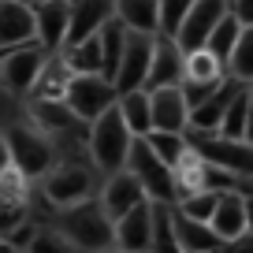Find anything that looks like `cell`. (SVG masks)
<instances>
[{"label": "cell", "instance_id": "d6a6232c", "mask_svg": "<svg viewBox=\"0 0 253 253\" xmlns=\"http://www.w3.org/2000/svg\"><path fill=\"white\" fill-rule=\"evenodd\" d=\"M190 4L194 0H157V15H160V34L164 38H175L182 26V19H186Z\"/></svg>", "mask_w": 253, "mask_h": 253}, {"label": "cell", "instance_id": "f1b7e54d", "mask_svg": "<svg viewBox=\"0 0 253 253\" xmlns=\"http://www.w3.org/2000/svg\"><path fill=\"white\" fill-rule=\"evenodd\" d=\"M145 145H149L168 168H175L190 142H186V134H179V130H149V134H145Z\"/></svg>", "mask_w": 253, "mask_h": 253}, {"label": "cell", "instance_id": "7a4b0ae2", "mask_svg": "<svg viewBox=\"0 0 253 253\" xmlns=\"http://www.w3.org/2000/svg\"><path fill=\"white\" fill-rule=\"evenodd\" d=\"M130 145H134V134L126 130L123 116L116 108H108L104 116H97L89 123V157H93V168H101L104 175L123 171Z\"/></svg>", "mask_w": 253, "mask_h": 253}, {"label": "cell", "instance_id": "cb8c5ba5", "mask_svg": "<svg viewBox=\"0 0 253 253\" xmlns=\"http://www.w3.org/2000/svg\"><path fill=\"white\" fill-rule=\"evenodd\" d=\"M116 112L123 116L126 130L134 138H145L153 130V112H149V93L145 89H130V93L116 97Z\"/></svg>", "mask_w": 253, "mask_h": 253}, {"label": "cell", "instance_id": "8992f818", "mask_svg": "<svg viewBox=\"0 0 253 253\" xmlns=\"http://www.w3.org/2000/svg\"><path fill=\"white\" fill-rule=\"evenodd\" d=\"M116 86L104 75H71L63 104L79 123H93L97 116H104L108 108H116Z\"/></svg>", "mask_w": 253, "mask_h": 253}, {"label": "cell", "instance_id": "9a60e30c", "mask_svg": "<svg viewBox=\"0 0 253 253\" xmlns=\"http://www.w3.org/2000/svg\"><path fill=\"white\" fill-rule=\"evenodd\" d=\"M142 201H149V198H145L142 182L126 171V168L108 175V182H104V190H101V209H104V216H108V220H119L123 212L138 209Z\"/></svg>", "mask_w": 253, "mask_h": 253}, {"label": "cell", "instance_id": "5b68a950", "mask_svg": "<svg viewBox=\"0 0 253 253\" xmlns=\"http://www.w3.org/2000/svg\"><path fill=\"white\" fill-rule=\"evenodd\" d=\"M186 138L205 164L220 168V171L235 175V179H253V145L250 142L223 138V134H201V130H194V134L186 130Z\"/></svg>", "mask_w": 253, "mask_h": 253}, {"label": "cell", "instance_id": "74e56055", "mask_svg": "<svg viewBox=\"0 0 253 253\" xmlns=\"http://www.w3.org/2000/svg\"><path fill=\"white\" fill-rule=\"evenodd\" d=\"M11 168V157H8V138H4V130H0V175Z\"/></svg>", "mask_w": 253, "mask_h": 253}, {"label": "cell", "instance_id": "2e32d148", "mask_svg": "<svg viewBox=\"0 0 253 253\" xmlns=\"http://www.w3.org/2000/svg\"><path fill=\"white\" fill-rule=\"evenodd\" d=\"M149 112H153V130H190V104L179 86H164L149 93Z\"/></svg>", "mask_w": 253, "mask_h": 253}, {"label": "cell", "instance_id": "4fadbf2b", "mask_svg": "<svg viewBox=\"0 0 253 253\" xmlns=\"http://www.w3.org/2000/svg\"><path fill=\"white\" fill-rule=\"evenodd\" d=\"M67 23H71V11H67V0H41L34 4V38L45 52H60L67 45Z\"/></svg>", "mask_w": 253, "mask_h": 253}, {"label": "cell", "instance_id": "7c38bea8", "mask_svg": "<svg viewBox=\"0 0 253 253\" xmlns=\"http://www.w3.org/2000/svg\"><path fill=\"white\" fill-rule=\"evenodd\" d=\"M112 246L123 253H149L153 246V201H142L138 209L112 220Z\"/></svg>", "mask_w": 253, "mask_h": 253}, {"label": "cell", "instance_id": "d590c367", "mask_svg": "<svg viewBox=\"0 0 253 253\" xmlns=\"http://www.w3.org/2000/svg\"><path fill=\"white\" fill-rule=\"evenodd\" d=\"M216 253H253V235H242V238H231V242H220Z\"/></svg>", "mask_w": 253, "mask_h": 253}, {"label": "cell", "instance_id": "603a6c76", "mask_svg": "<svg viewBox=\"0 0 253 253\" xmlns=\"http://www.w3.org/2000/svg\"><path fill=\"white\" fill-rule=\"evenodd\" d=\"M116 19L130 34H160V15H157V0H116Z\"/></svg>", "mask_w": 253, "mask_h": 253}, {"label": "cell", "instance_id": "6da1fadb", "mask_svg": "<svg viewBox=\"0 0 253 253\" xmlns=\"http://www.w3.org/2000/svg\"><path fill=\"white\" fill-rule=\"evenodd\" d=\"M60 231L71 250H86V253H101V250H112V220L104 216L101 201H82V205H71V209H60Z\"/></svg>", "mask_w": 253, "mask_h": 253}, {"label": "cell", "instance_id": "8fae6325", "mask_svg": "<svg viewBox=\"0 0 253 253\" xmlns=\"http://www.w3.org/2000/svg\"><path fill=\"white\" fill-rule=\"evenodd\" d=\"M30 216V186L26 179L8 168L0 175V238H11Z\"/></svg>", "mask_w": 253, "mask_h": 253}, {"label": "cell", "instance_id": "3957f363", "mask_svg": "<svg viewBox=\"0 0 253 253\" xmlns=\"http://www.w3.org/2000/svg\"><path fill=\"white\" fill-rule=\"evenodd\" d=\"M4 138H8L11 168H15V171L23 175L26 182L45 179V175L52 171V164H56V149H52V142H48V134H41L38 126H30V123H15V126H8V130H4Z\"/></svg>", "mask_w": 253, "mask_h": 253}, {"label": "cell", "instance_id": "d4e9b609", "mask_svg": "<svg viewBox=\"0 0 253 253\" xmlns=\"http://www.w3.org/2000/svg\"><path fill=\"white\" fill-rule=\"evenodd\" d=\"M67 82H71V67L63 63L60 52H52V56H48V63H45V71L38 75V82H34L30 93H38V101H63Z\"/></svg>", "mask_w": 253, "mask_h": 253}, {"label": "cell", "instance_id": "7bdbcfd3", "mask_svg": "<svg viewBox=\"0 0 253 253\" xmlns=\"http://www.w3.org/2000/svg\"><path fill=\"white\" fill-rule=\"evenodd\" d=\"M250 86H253V82H250Z\"/></svg>", "mask_w": 253, "mask_h": 253}, {"label": "cell", "instance_id": "44dd1931", "mask_svg": "<svg viewBox=\"0 0 253 253\" xmlns=\"http://www.w3.org/2000/svg\"><path fill=\"white\" fill-rule=\"evenodd\" d=\"M223 79H227V67H223L209 48L182 52V82H186V86H220Z\"/></svg>", "mask_w": 253, "mask_h": 253}, {"label": "cell", "instance_id": "ba28073f", "mask_svg": "<svg viewBox=\"0 0 253 253\" xmlns=\"http://www.w3.org/2000/svg\"><path fill=\"white\" fill-rule=\"evenodd\" d=\"M153 45H157L153 34H130V30H126L123 56H119V67H116V75H112L116 93L145 89V75H149V63H153Z\"/></svg>", "mask_w": 253, "mask_h": 253}, {"label": "cell", "instance_id": "277c9868", "mask_svg": "<svg viewBox=\"0 0 253 253\" xmlns=\"http://www.w3.org/2000/svg\"><path fill=\"white\" fill-rule=\"evenodd\" d=\"M126 171H130L138 182H142L145 198H149L153 205H175V201H179L171 168H168L164 160H160L157 153L145 145V138H134V145H130V157H126Z\"/></svg>", "mask_w": 253, "mask_h": 253}, {"label": "cell", "instance_id": "60d3db41", "mask_svg": "<svg viewBox=\"0 0 253 253\" xmlns=\"http://www.w3.org/2000/svg\"><path fill=\"white\" fill-rule=\"evenodd\" d=\"M101 253H123V250H116V246H112V250H101Z\"/></svg>", "mask_w": 253, "mask_h": 253}, {"label": "cell", "instance_id": "d6986e66", "mask_svg": "<svg viewBox=\"0 0 253 253\" xmlns=\"http://www.w3.org/2000/svg\"><path fill=\"white\" fill-rule=\"evenodd\" d=\"M209 227H212V235L220 238V242H231V238L246 235V198L238 190H223L220 198H216Z\"/></svg>", "mask_w": 253, "mask_h": 253}, {"label": "cell", "instance_id": "f35d334b", "mask_svg": "<svg viewBox=\"0 0 253 253\" xmlns=\"http://www.w3.org/2000/svg\"><path fill=\"white\" fill-rule=\"evenodd\" d=\"M246 235H253V194H246Z\"/></svg>", "mask_w": 253, "mask_h": 253}, {"label": "cell", "instance_id": "484cf974", "mask_svg": "<svg viewBox=\"0 0 253 253\" xmlns=\"http://www.w3.org/2000/svg\"><path fill=\"white\" fill-rule=\"evenodd\" d=\"M63 63L71 67V75H104V60H101V41L86 38V41H75V45L60 48Z\"/></svg>", "mask_w": 253, "mask_h": 253}, {"label": "cell", "instance_id": "7402d4cb", "mask_svg": "<svg viewBox=\"0 0 253 253\" xmlns=\"http://www.w3.org/2000/svg\"><path fill=\"white\" fill-rule=\"evenodd\" d=\"M171 227H175V238H179L182 253H216V246H220V238L212 235L209 223L190 220L179 209H171Z\"/></svg>", "mask_w": 253, "mask_h": 253}, {"label": "cell", "instance_id": "e575fe53", "mask_svg": "<svg viewBox=\"0 0 253 253\" xmlns=\"http://www.w3.org/2000/svg\"><path fill=\"white\" fill-rule=\"evenodd\" d=\"M231 19L238 26H253V0H231Z\"/></svg>", "mask_w": 253, "mask_h": 253}, {"label": "cell", "instance_id": "52a82bcc", "mask_svg": "<svg viewBox=\"0 0 253 253\" xmlns=\"http://www.w3.org/2000/svg\"><path fill=\"white\" fill-rule=\"evenodd\" d=\"M48 56L52 52H45L41 45H23V48H11V52H0V86L11 97L30 93L38 75L45 71Z\"/></svg>", "mask_w": 253, "mask_h": 253}, {"label": "cell", "instance_id": "83f0119b", "mask_svg": "<svg viewBox=\"0 0 253 253\" xmlns=\"http://www.w3.org/2000/svg\"><path fill=\"white\" fill-rule=\"evenodd\" d=\"M123 38H126V26L119 19H108V23L97 30V41H101V60H104V79L112 82L119 67V56H123Z\"/></svg>", "mask_w": 253, "mask_h": 253}, {"label": "cell", "instance_id": "1f68e13d", "mask_svg": "<svg viewBox=\"0 0 253 253\" xmlns=\"http://www.w3.org/2000/svg\"><path fill=\"white\" fill-rule=\"evenodd\" d=\"M216 198H220L216 190H198V194H182L171 209H179V212L190 216V220L209 223V220H212V209H216Z\"/></svg>", "mask_w": 253, "mask_h": 253}, {"label": "cell", "instance_id": "30bf717a", "mask_svg": "<svg viewBox=\"0 0 253 253\" xmlns=\"http://www.w3.org/2000/svg\"><path fill=\"white\" fill-rule=\"evenodd\" d=\"M231 11V0H194L186 11V19H182L179 34H175V45L182 48V52H194V48H205L209 34L216 30V23H220L223 15Z\"/></svg>", "mask_w": 253, "mask_h": 253}, {"label": "cell", "instance_id": "4316f807", "mask_svg": "<svg viewBox=\"0 0 253 253\" xmlns=\"http://www.w3.org/2000/svg\"><path fill=\"white\" fill-rule=\"evenodd\" d=\"M227 79L250 86L253 82V26H242L238 30V41L227 56Z\"/></svg>", "mask_w": 253, "mask_h": 253}, {"label": "cell", "instance_id": "e0dca14e", "mask_svg": "<svg viewBox=\"0 0 253 253\" xmlns=\"http://www.w3.org/2000/svg\"><path fill=\"white\" fill-rule=\"evenodd\" d=\"M164 86H182V48L171 38L157 34V45H153V63L149 75H145V93Z\"/></svg>", "mask_w": 253, "mask_h": 253}, {"label": "cell", "instance_id": "8d00e7d4", "mask_svg": "<svg viewBox=\"0 0 253 253\" xmlns=\"http://www.w3.org/2000/svg\"><path fill=\"white\" fill-rule=\"evenodd\" d=\"M242 142L253 145V86H250V104H246V130H242Z\"/></svg>", "mask_w": 253, "mask_h": 253}, {"label": "cell", "instance_id": "836d02e7", "mask_svg": "<svg viewBox=\"0 0 253 253\" xmlns=\"http://www.w3.org/2000/svg\"><path fill=\"white\" fill-rule=\"evenodd\" d=\"M23 253H71V242H67L60 231L45 227V231H34V235L26 238Z\"/></svg>", "mask_w": 253, "mask_h": 253}, {"label": "cell", "instance_id": "4dcf8cb0", "mask_svg": "<svg viewBox=\"0 0 253 253\" xmlns=\"http://www.w3.org/2000/svg\"><path fill=\"white\" fill-rule=\"evenodd\" d=\"M238 30H242V26H238L235 19H231V11H227V15L216 23V30L209 34V41H205V48L223 63V67H227V56H231V48H235V41H238Z\"/></svg>", "mask_w": 253, "mask_h": 253}, {"label": "cell", "instance_id": "ac0fdd59", "mask_svg": "<svg viewBox=\"0 0 253 253\" xmlns=\"http://www.w3.org/2000/svg\"><path fill=\"white\" fill-rule=\"evenodd\" d=\"M34 45V8L19 0H0V52Z\"/></svg>", "mask_w": 253, "mask_h": 253}, {"label": "cell", "instance_id": "9c48e42d", "mask_svg": "<svg viewBox=\"0 0 253 253\" xmlns=\"http://www.w3.org/2000/svg\"><path fill=\"white\" fill-rule=\"evenodd\" d=\"M41 190H45L48 205L71 209V205H82V201L93 198V175L82 164H52V171L45 175Z\"/></svg>", "mask_w": 253, "mask_h": 253}, {"label": "cell", "instance_id": "b9f144b4", "mask_svg": "<svg viewBox=\"0 0 253 253\" xmlns=\"http://www.w3.org/2000/svg\"><path fill=\"white\" fill-rule=\"evenodd\" d=\"M0 112H4V104H0Z\"/></svg>", "mask_w": 253, "mask_h": 253}, {"label": "cell", "instance_id": "ab89813d", "mask_svg": "<svg viewBox=\"0 0 253 253\" xmlns=\"http://www.w3.org/2000/svg\"><path fill=\"white\" fill-rule=\"evenodd\" d=\"M19 4H26V8H34V4H41V0H19Z\"/></svg>", "mask_w": 253, "mask_h": 253}, {"label": "cell", "instance_id": "5bb4252c", "mask_svg": "<svg viewBox=\"0 0 253 253\" xmlns=\"http://www.w3.org/2000/svg\"><path fill=\"white\" fill-rule=\"evenodd\" d=\"M71 23H67V45L86 41L101 30L108 19H116V0H67ZM63 45V48H67Z\"/></svg>", "mask_w": 253, "mask_h": 253}, {"label": "cell", "instance_id": "f546056e", "mask_svg": "<svg viewBox=\"0 0 253 253\" xmlns=\"http://www.w3.org/2000/svg\"><path fill=\"white\" fill-rule=\"evenodd\" d=\"M149 253H182L171 227V205H153V246Z\"/></svg>", "mask_w": 253, "mask_h": 253}, {"label": "cell", "instance_id": "ffe728a7", "mask_svg": "<svg viewBox=\"0 0 253 253\" xmlns=\"http://www.w3.org/2000/svg\"><path fill=\"white\" fill-rule=\"evenodd\" d=\"M238 89H242V82L223 79V86L216 89L212 97H205L198 108H190V130H201V134H216V130H220V123H223V112H227V104L235 101Z\"/></svg>", "mask_w": 253, "mask_h": 253}]
</instances>
